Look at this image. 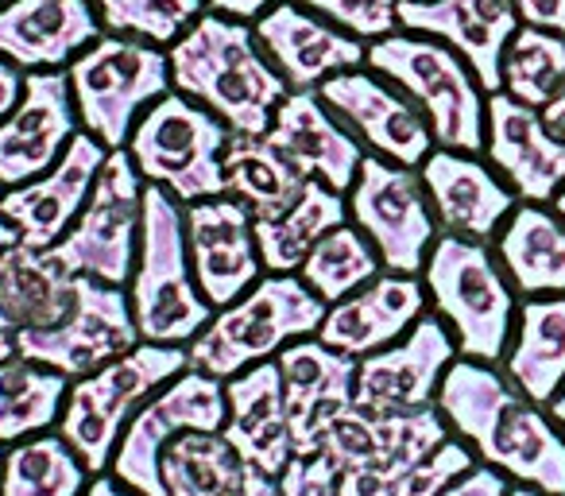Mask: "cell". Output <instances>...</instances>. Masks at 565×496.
Masks as SVG:
<instances>
[{
	"label": "cell",
	"instance_id": "1",
	"mask_svg": "<svg viewBox=\"0 0 565 496\" xmlns=\"http://www.w3.org/2000/svg\"><path fill=\"white\" fill-rule=\"evenodd\" d=\"M434 403L477 462L500 469L515 485L565 496V431L542 403L511 384L500 365L457 357Z\"/></svg>",
	"mask_w": 565,
	"mask_h": 496
},
{
	"label": "cell",
	"instance_id": "2",
	"mask_svg": "<svg viewBox=\"0 0 565 496\" xmlns=\"http://www.w3.org/2000/svg\"><path fill=\"white\" fill-rule=\"evenodd\" d=\"M171 86L205 105L228 133L264 136L275 109L291 94L282 74L264 55L252 24L221 12H202L167 48Z\"/></svg>",
	"mask_w": 565,
	"mask_h": 496
},
{
	"label": "cell",
	"instance_id": "3",
	"mask_svg": "<svg viewBox=\"0 0 565 496\" xmlns=\"http://www.w3.org/2000/svg\"><path fill=\"white\" fill-rule=\"evenodd\" d=\"M128 303L140 341L186 349L217 310L198 292L186 249V218L163 187H143L140 253L128 279Z\"/></svg>",
	"mask_w": 565,
	"mask_h": 496
},
{
	"label": "cell",
	"instance_id": "4",
	"mask_svg": "<svg viewBox=\"0 0 565 496\" xmlns=\"http://www.w3.org/2000/svg\"><path fill=\"white\" fill-rule=\"evenodd\" d=\"M423 287L430 310L454 334L457 353L469 361L503 365L519 303L492 244L438 233L430 256H426Z\"/></svg>",
	"mask_w": 565,
	"mask_h": 496
},
{
	"label": "cell",
	"instance_id": "5",
	"mask_svg": "<svg viewBox=\"0 0 565 496\" xmlns=\"http://www.w3.org/2000/svg\"><path fill=\"white\" fill-rule=\"evenodd\" d=\"M364 63L418 105L438 148L484 156L488 94L472 66L449 43L399 28L384 40L369 43Z\"/></svg>",
	"mask_w": 565,
	"mask_h": 496
},
{
	"label": "cell",
	"instance_id": "6",
	"mask_svg": "<svg viewBox=\"0 0 565 496\" xmlns=\"http://www.w3.org/2000/svg\"><path fill=\"white\" fill-rule=\"evenodd\" d=\"M322 318L326 303L299 276L264 272L256 287H248L233 307L217 310L213 323L190 341V369L228 380L259 361H275L291 341L315 338Z\"/></svg>",
	"mask_w": 565,
	"mask_h": 496
},
{
	"label": "cell",
	"instance_id": "7",
	"mask_svg": "<svg viewBox=\"0 0 565 496\" xmlns=\"http://www.w3.org/2000/svg\"><path fill=\"white\" fill-rule=\"evenodd\" d=\"M186 369L190 353L182 346L140 341L136 349L120 353L117 361L71 380L63 419H58L55 431L71 442L89 473H109L120 434L128 431L140 403Z\"/></svg>",
	"mask_w": 565,
	"mask_h": 496
},
{
	"label": "cell",
	"instance_id": "8",
	"mask_svg": "<svg viewBox=\"0 0 565 496\" xmlns=\"http://www.w3.org/2000/svg\"><path fill=\"white\" fill-rule=\"evenodd\" d=\"M66 78L78 125L109 151H120L128 148V136L143 109H151L171 89V59L156 43L102 32L66 66Z\"/></svg>",
	"mask_w": 565,
	"mask_h": 496
},
{
	"label": "cell",
	"instance_id": "9",
	"mask_svg": "<svg viewBox=\"0 0 565 496\" xmlns=\"http://www.w3.org/2000/svg\"><path fill=\"white\" fill-rule=\"evenodd\" d=\"M449 434L438 403L399 415H376L353 403L326 426L318 454L338 469V496H392Z\"/></svg>",
	"mask_w": 565,
	"mask_h": 496
},
{
	"label": "cell",
	"instance_id": "10",
	"mask_svg": "<svg viewBox=\"0 0 565 496\" xmlns=\"http://www.w3.org/2000/svg\"><path fill=\"white\" fill-rule=\"evenodd\" d=\"M228 128L205 105L190 102L179 89H167L128 136V156L148 187H163L174 202L190 205L202 198L225 194V156Z\"/></svg>",
	"mask_w": 565,
	"mask_h": 496
},
{
	"label": "cell",
	"instance_id": "11",
	"mask_svg": "<svg viewBox=\"0 0 565 496\" xmlns=\"http://www.w3.org/2000/svg\"><path fill=\"white\" fill-rule=\"evenodd\" d=\"M143 187L148 182L136 171L128 148L109 151L86 210L66 229L63 241L51 249V256L71 276H94L105 279V284L128 287L136 268V253H140Z\"/></svg>",
	"mask_w": 565,
	"mask_h": 496
},
{
	"label": "cell",
	"instance_id": "12",
	"mask_svg": "<svg viewBox=\"0 0 565 496\" xmlns=\"http://www.w3.org/2000/svg\"><path fill=\"white\" fill-rule=\"evenodd\" d=\"M345 202L349 221L372 241L384 272L423 276L426 256H430L441 229L430 210L418 167L392 163L384 156H364Z\"/></svg>",
	"mask_w": 565,
	"mask_h": 496
},
{
	"label": "cell",
	"instance_id": "13",
	"mask_svg": "<svg viewBox=\"0 0 565 496\" xmlns=\"http://www.w3.org/2000/svg\"><path fill=\"white\" fill-rule=\"evenodd\" d=\"M225 380L210 372L186 369L140 403L120 446L113 454L109 473L140 496H167L159 477V457L186 431H225Z\"/></svg>",
	"mask_w": 565,
	"mask_h": 496
},
{
	"label": "cell",
	"instance_id": "14",
	"mask_svg": "<svg viewBox=\"0 0 565 496\" xmlns=\"http://www.w3.org/2000/svg\"><path fill=\"white\" fill-rule=\"evenodd\" d=\"M140 346L128 287L74 276V307L51 330H20V357L78 380Z\"/></svg>",
	"mask_w": 565,
	"mask_h": 496
},
{
	"label": "cell",
	"instance_id": "15",
	"mask_svg": "<svg viewBox=\"0 0 565 496\" xmlns=\"http://www.w3.org/2000/svg\"><path fill=\"white\" fill-rule=\"evenodd\" d=\"M457 341L434 310H426L399 341L361 357L356 365V408L376 415L434 408L446 369L457 361Z\"/></svg>",
	"mask_w": 565,
	"mask_h": 496
},
{
	"label": "cell",
	"instance_id": "16",
	"mask_svg": "<svg viewBox=\"0 0 565 496\" xmlns=\"http://www.w3.org/2000/svg\"><path fill=\"white\" fill-rule=\"evenodd\" d=\"M318 97L330 105L333 117L372 156H384L403 167H423L426 156L438 148L430 125L418 113V105L376 71L356 66V71L338 74V78L318 86Z\"/></svg>",
	"mask_w": 565,
	"mask_h": 496
},
{
	"label": "cell",
	"instance_id": "17",
	"mask_svg": "<svg viewBox=\"0 0 565 496\" xmlns=\"http://www.w3.org/2000/svg\"><path fill=\"white\" fill-rule=\"evenodd\" d=\"M182 218H186V249L198 292L213 310L233 307L264 276L252 213L236 198L217 194L182 205Z\"/></svg>",
	"mask_w": 565,
	"mask_h": 496
},
{
	"label": "cell",
	"instance_id": "18",
	"mask_svg": "<svg viewBox=\"0 0 565 496\" xmlns=\"http://www.w3.org/2000/svg\"><path fill=\"white\" fill-rule=\"evenodd\" d=\"M66 71H32L20 105L0 120V187H24L47 175L78 133Z\"/></svg>",
	"mask_w": 565,
	"mask_h": 496
},
{
	"label": "cell",
	"instance_id": "19",
	"mask_svg": "<svg viewBox=\"0 0 565 496\" xmlns=\"http://www.w3.org/2000/svg\"><path fill=\"white\" fill-rule=\"evenodd\" d=\"M105 159H109V148L86 128H78L71 148L47 175L0 194V213L20 229V241L28 249H55L63 241L66 229L86 210Z\"/></svg>",
	"mask_w": 565,
	"mask_h": 496
},
{
	"label": "cell",
	"instance_id": "20",
	"mask_svg": "<svg viewBox=\"0 0 565 496\" xmlns=\"http://www.w3.org/2000/svg\"><path fill=\"white\" fill-rule=\"evenodd\" d=\"M252 32L291 94L318 89L322 82L356 71L369 59V43L341 32L338 24L302 9L295 0H279L275 9H267L252 24Z\"/></svg>",
	"mask_w": 565,
	"mask_h": 496
},
{
	"label": "cell",
	"instance_id": "21",
	"mask_svg": "<svg viewBox=\"0 0 565 496\" xmlns=\"http://www.w3.org/2000/svg\"><path fill=\"white\" fill-rule=\"evenodd\" d=\"M282 377V400L291 419L295 457H315L333 419L356 400V357L338 353L318 338H299L275 357Z\"/></svg>",
	"mask_w": 565,
	"mask_h": 496
},
{
	"label": "cell",
	"instance_id": "22",
	"mask_svg": "<svg viewBox=\"0 0 565 496\" xmlns=\"http://www.w3.org/2000/svg\"><path fill=\"white\" fill-rule=\"evenodd\" d=\"M484 159L523 202L550 205L565 187V140L546 128L539 109L511 94H488Z\"/></svg>",
	"mask_w": 565,
	"mask_h": 496
},
{
	"label": "cell",
	"instance_id": "23",
	"mask_svg": "<svg viewBox=\"0 0 565 496\" xmlns=\"http://www.w3.org/2000/svg\"><path fill=\"white\" fill-rule=\"evenodd\" d=\"M418 175H423L438 229L465 236V241L492 244L503 221L519 205L515 190L495 175V167L480 156H469V151L434 148L426 163L418 167Z\"/></svg>",
	"mask_w": 565,
	"mask_h": 496
},
{
	"label": "cell",
	"instance_id": "24",
	"mask_svg": "<svg viewBox=\"0 0 565 496\" xmlns=\"http://www.w3.org/2000/svg\"><path fill=\"white\" fill-rule=\"evenodd\" d=\"M264 136L302 179L322 182L338 194H349L364 156H369V148L333 117L330 105L318 97V89L282 97Z\"/></svg>",
	"mask_w": 565,
	"mask_h": 496
},
{
	"label": "cell",
	"instance_id": "25",
	"mask_svg": "<svg viewBox=\"0 0 565 496\" xmlns=\"http://www.w3.org/2000/svg\"><path fill=\"white\" fill-rule=\"evenodd\" d=\"M399 28L449 43L472 66L484 94H500V66L519 12L511 0H411L399 4Z\"/></svg>",
	"mask_w": 565,
	"mask_h": 496
},
{
	"label": "cell",
	"instance_id": "26",
	"mask_svg": "<svg viewBox=\"0 0 565 496\" xmlns=\"http://www.w3.org/2000/svg\"><path fill=\"white\" fill-rule=\"evenodd\" d=\"M426 310H430V299H426L423 276L380 272L361 292L345 295L341 303L326 307V318L315 338L322 341V346L361 361V357L399 341Z\"/></svg>",
	"mask_w": 565,
	"mask_h": 496
},
{
	"label": "cell",
	"instance_id": "27",
	"mask_svg": "<svg viewBox=\"0 0 565 496\" xmlns=\"http://www.w3.org/2000/svg\"><path fill=\"white\" fill-rule=\"evenodd\" d=\"M94 0H9L0 4V55L20 71H66L102 35Z\"/></svg>",
	"mask_w": 565,
	"mask_h": 496
},
{
	"label": "cell",
	"instance_id": "28",
	"mask_svg": "<svg viewBox=\"0 0 565 496\" xmlns=\"http://www.w3.org/2000/svg\"><path fill=\"white\" fill-rule=\"evenodd\" d=\"M225 439L248 465L267 477H279L295 457L291 419L282 400V377L275 361H259L252 369L225 380Z\"/></svg>",
	"mask_w": 565,
	"mask_h": 496
},
{
	"label": "cell",
	"instance_id": "29",
	"mask_svg": "<svg viewBox=\"0 0 565 496\" xmlns=\"http://www.w3.org/2000/svg\"><path fill=\"white\" fill-rule=\"evenodd\" d=\"M492 249L503 276L523 299L565 295V218L554 205L519 202Z\"/></svg>",
	"mask_w": 565,
	"mask_h": 496
},
{
	"label": "cell",
	"instance_id": "30",
	"mask_svg": "<svg viewBox=\"0 0 565 496\" xmlns=\"http://www.w3.org/2000/svg\"><path fill=\"white\" fill-rule=\"evenodd\" d=\"M503 372L519 392L546 408L565 384V295L523 299L503 353Z\"/></svg>",
	"mask_w": 565,
	"mask_h": 496
},
{
	"label": "cell",
	"instance_id": "31",
	"mask_svg": "<svg viewBox=\"0 0 565 496\" xmlns=\"http://www.w3.org/2000/svg\"><path fill=\"white\" fill-rule=\"evenodd\" d=\"M74 307V276L51 256V249L12 244L0 256V310L17 330H51Z\"/></svg>",
	"mask_w": 565,
	"mask_h": 496
},
{
	"label": "cell",
	"instance_id": "32",
	"mask_svg": "<svg viewBox=\"0 0 565 496\" xmlns=\"http://www.w3.org/2000/svg\"><path fill=\"white\" fill-rule=\"evenodd\" d=\"M349 221L345 194L322 187V182H307L302 198L282 210L279 218H252L256 225V249L264 272H279V276H299L302 261L315 253V244L326 233Z\"/></svg>",
	"mask_w": 565,
	"mask_h": 496
},
{
	"label": "cell",
	"instance_id": "33",
	"mask_svg": "<svg viewBox=\"0 0 565 496\" xmlns=\"http://www.w3.org/2000/svg\"><path fill=\"white\" fill-rule=\"evenodd\" d=\"M221 171H225V194L236 198L252 218H279L307 190V179L271 148L267 136L228 133Z\"/></svg>",
	"mask_w": 565,
	"mask_h": 496
},
{
	"label": "cell",
	"instance_id": "34",
	"mask_svg": "<svg viewBox=\"0 0 565 496\" xmlns=\"http://www.w3.org/2000/svg\"><path fill=\"white\" fill-rule=\"evenodd\" d=\"M248 473L252 465L221 431H186L159 457L167 496H244Z\"/></svg>",
	"mask_w": 565,
	"mask_h": 496
},
{
	"label": "cell",
	"instance_id": "35",
	"mask_svg": "<svg viewBox=\"0 0 565 496\" xmlns=\"http://www.w3.org/2000/svg\"><path fill=\"white\" fill-rule=\"evenodd\" d=\"M71 380L28 357L0 365V446H17L58 426Z\"/></svg>",
	"mask_w": 565,
	"mask_h": 496
},
{
	"label": "cell",
	"instance_id": "36",
	"mask_svg": "<svg viewBox=\"0 0 565 496\" xmlns=\"http://www.w3.org/2000/svg\"><path fill=\"white\" fill-rule=\"evenodd\" d=\"M94 473L58 431L35 434L4 450L0 496H82Z\"/></svg>",
	"mask_w": 565,
	"mask_h": 496
},
{
	"label": "cell",
	"instance_id": "37",
	"mask_svg": "<svg viewBox=\"0 0 565 496\" xmlns=\"http://www.w3.org/2000/svg\"><path fill=\"white\" fill-rule=\"evenodd\" d=\"M500 89L531 109H546L565 89V35L550 28L519 24L503 51Z\"/></svg>",
	"mask_w": 565,
	"mask_h": 496
},
{
	"label": "cell",
	"instance_id": "38",
	"mask_svg": "<svg viewBox=\"0 0 565 496\" xmlns=\"http://www.w3.org/2000/svg\"><path fill=\"white\" fill-rule=\"evenodd\" d=\"M380 272H384V264H380V253L372 249V241L353 221H345V225H338L333 233H326L322 241L315 244V253L302 261L299 279L326 303V307H333V303H341L345 295L372 284Z\"/></svg>",
	"mask_w": 565,
	"mask_h": 496
},
{
	"label": "cell",
	"instance_id": "39",
	"mask_svg": "<svg viewBox=\"0 0 565 496\" xmlns=\"http://www.w3.org/2000/svg\"><path fill=\"white\" fill-rule=\"evenodd\" d=\"M94 9L105 32L171 48L202 12H210V4L205 0H94Z\"/></svg>",
	"mask_w": 565,
	"mask_h": 496
},
{
	"label": "cell",
	"instance_id": "40",
	"mask_svg": "<svg viewBox=\"0 0 565 496\" xmlns=\"http://www.w3.org/2000/svg\"><path fill=\"white\" fill-rule=\"evenodd\" d=\"M295 4L318 12L322 20H330L341 32L356 35L364 43H376L384 35L399 32V4L395 0H295Z\"/></svg>",
	"mask_w": 565,
	"mask_h": 496
},
{
	"label": "cell",
	"instance_id": "41",
	"mask_svg": "<svg viewBox=\"0 0 565 496\" xmlns=\"http://www.w3.org/2000/svg\"><path fill=\"white\" fill-rule=\"evenodd\" d=\"M472 465H477V454H472L457 434H449L426 462H418L415 469L395 485L392 496H441L465 469H472Z\"/></svg>",
	"mask_w": 565,
	"mask_h": 496
},
{
	"label": "cell",
	"instance_id": "42",
	"mask_svg": "<svg viewBox=\"0 0 565 496\" xmlns=\"http://www.w3.org/2000/svg\"><path fill=\"white\" fill-rule=\"evenodd\" d=\"M275 481H279V496H338V469L322 454L291 457Z\"/></svg>",
	"mask_w": 565,
	"mask_h": 496
},
{
	"label": "cell",
	"instance_id": "43",
	"mask_svg": "<svg viewBox=\"0 0 565 496\" xmlns=\"http://www.w3.org/2000/svg\"><path fill=\"white\" fill-rule=\"evenodd\" d=\"M511 485H515V481L503 477L500 469H492V465L477 462L472 469H465L461 477H457L454 485H449L441 496H508Z\"/></svg>",
	"mask_w": 565,
	"mask_h": 496
},
{
	"label": "cell",
	"instance_id": "44",
	"mask_svg": "<svg viewBox=\"0 0 565 496\" xmlns=\"http://www.w3.org/2000/svg\"><path fill=\"white\" fill-rule=\"evenodd\" d=\"M519 12V24L550 28L565 35V0H511Z\"/></svg>",
	"mask_w": 565,
	"mask_h": 496
},
{
	"label": "cell",
	"instance_id": "45",
	"mask_svg": "<svg viewBox=\"0 0 565 496\" xmlns=\"http://www.w3.org/2000/svg\"><path fill=\"white\" fill-rule=\"evenodd\" d=\"M24 82H28V71H20L17 63H9V59L0 55V120L9 117V113L20 105V97H24Z\"/></svg>",
	"mask_w": 565,
	"mask_h": 496
},
{
	"label": "cell",
	"instance_id": "46",
	"mask_svg": "<svg viewBox=\"0 0 565 496\" xmlns=\"http://www.w3.org/2000/svg\"><path fill=\"white\" fill-rule=\"evenodd\" d=\"M210 12H221V17H233V20H244V24H256L267 9H275L279 0H205Z\"/></svg>",
	"mask_w": 565,
	"mask_h": 496
},
{
	"label": "cell",
	"instance_id": "47",
	"mask_svg": "<svg viewBox=\"0 0 565 496\" xmlns=\"http://www.w3.org/2000/svg\"><path fill=\"white\" fill-rule=\"evenodd\" d=\"M82 496H140V493H132L128 485H120L113 473H94L89 477V485H86V493Z\"/></svg>",
	"mask_w": 565,
	"mask_h": 496
},
{
	"label": "cell",
	"instance_id": "48",
	"mask_svg": "<svg viewBox=\"0 0 565 496\" xmlns=\"http://www.w3.org/2000/svg\"><path fill=\"white\" fill-rule=\"evenodd\" d=\"M17 353H20V330H17V323L0 310V365L12 361Z\"/></svg>",
	"mask_w": 565,
	"mask_h": 496
},
{
	"label": "cell",
	"instance_id": "49",
	"mask_svg": "<svg viewBox=\"0 0 565 496\" xmlns=\"http://www.w3.org/2000/svg\"><path fill=\"white\" fill-rule=\"evenodd\" d=\"M539 113H542V120H546L550 133H554L557 140H565V89L546 105V109H539Z\"/></svg>",
	"mask_w": 565,
	"mask_h": 496
},
{
	"label": "cell",
	"instance_id": "50",
	"mask_svg": "<svg viewBox=\"0 0 565 496\" xmlns=\"http://www.w3.org/2000/svg\"><path fill=\"white\" fill-rule=\"evenodd\" d=\"M244 496H279V481L267 477V473H259L256 465H252V473H248V488H244Z\"/></svg>",
	"mask_w": 565,
	"mask_h": 496
},
{
	"label": "cell",
	"instance_id": "51",
	"mask_svg": "<svg viewBox=\"0 0 565 496\" xmlns=\"http://www.w3.org/2000/svg\"><path fill=\"white\" fill-rule=\"evenodd\" d=\"M12 244H20V229H17V225H12V221H9V218H4V213H0V256L9 253Z\"/></svg>",
	"mask_w": 565,
	"mask_h": 496
},
{
	"label": "cell",
	"instance_id": "52",
	"mask_svg": "<svg viewBox=\"0 0 565 496\" xmlns=\"http://www.w3.org/2000/svg\"><path fill=\"white\" fill-rule=\"evenodd\" d=\"M546 411H550V419H554V423H557V426H562V431H565V384L557 388V395H554V400L546 403Z\"/></svg>",
	"mask_w": 565,
	"mask_h": 496
},
{
	"label": "cell",
	"instance_id": "53",
	"mask_svg": "<svg viewBox=\"0 0 565 496\" xmlns=\"http://www.w3.org/2000/svg\"><path fill=\"white\" fill-rule=\"evenodd\" d=\"M508 496H546V493H539V488H531V485H511Z\"/></svg>",
	"mask_w": 565,
	"mask_h": 496
},
{
	"label": "cell",
	"instance_id": "54",
	"mask_svg": "<svg viewBox=\"0 0 565 496\" xmlns=\"http://www.w3.org/2000/svg\"><path fill=\"white\" fill-rule=\"evenodd\" d=\"M550 205H554V210H557V213H562V218H565V187L557 190V194H554V202H550Z\"/></svg>",
	"mask_w": 565,
	"mask_h": 496
},
{
	"label": "cell",
	"instance_id": "55",
	"mask_svg": "<svg viewBox=\"0 0 565 496\" xmlns=\"http://www.w3.org/2000/svg\"><path fill=\"white\" fill-rule=\"evenodd\" d=\"M395 4H411V0H395Z\"/></svg>",
	"mask_w": 565,
	"mask_h": 496
},
{
	"label": "cell",
	"instance_id": "56",
	"mask_svg": "<svg viewBox=\"0 0 565 496\" xmlns=\"http://www.w3.org/2000/svg\"><path fill=\"white\" fill-rule=\"evenodd\" d=\"M0 462H4V446H0Z\"/></svg>",
	"mask_w": 565,
	"mask_h": 496
},
{
	"label": "cell",
	"instance_id": "57",
	"mask_svg": "<svg viewBox=\"0 0 565 496\" xmlns=\"http://www.w3.org/2000/svg\"><path fill=\"white\" fill-rule=\"evenodd\" d=\"M0 4H9V0H0Z\"/></svg>",
	"mask_w": 565,
	"mask_h": 496
},
{
	"label": "cell",
	"instance_id": "58",
	"mask_svg": "<svg viewBox=\"0 0 565 496\" xmlns=\"http://www.w3.org/2000/svg\"><path fill=\"white\" fill-rule=\"evenodd\" d=\"M0 194H4V187H0Z\"/></svg>",
	"mask_w": 565,
	"mask_h": 496
}]
</instances>
